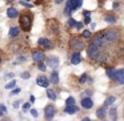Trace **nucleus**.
Returning a JSON list of instances; mask_svg holds the SVG:
<instances>
[{"mask_svg": "<svg viewBox=\"0 0 124 121\" xmlns=\"http://www.w3.org/2000/svg\"><path fill=\"white\" fill-rule=\"evenodd\" d=\"M36 84H38L39 86H41V88H47V86L49 85V80L47 78V76H39V77L36 78Z\"/></svg>", "mask_w": 124, "mask_h": 121, "instance_id": "11", "label": "nucleus"}, {"mask_svg": "<svg viewBox=\"0 0 124 121\" xmlns=\"http://www.w3.org/2000/svg\"><path fill=\"white\" fill-rule=\"evenodd\" d=\"M83 15H84V17L91 16V12H89V11H87V9H85V11H83Z\"/></svg>", "mask_w": 124, "mask_h": 121, "instance_id": "40", "label": "nucleus"}, {"mask_svg": "<svg viewBox=\"0 0 124 121\" xmlns=\"http://www.w3.org/2000/svg\"><path fill=\"white\" fill-rule=\"evenodd\" d=\"M19 104H20V101H15L14 102V108H17V107H19Z\"/></svg>", "mask_w": 124, "mask_h": 121, "instance_id": "45", "label": "nucleus"}, {"mask_svg": "<svg viewBox=\"0 0 124 121\" xmlns=\"http://www.w3.org/2000/svg\"><path fill=\"white\" fill-rule=\"evenodd\" d=\"M32 60L36 61V63L44 61V60H46V55H44V52H41V51H35V52H32Z\"/></svg>", "mask_w": 124, "mask_h": 121, "instance_id": "9", "label": "nucleus"}, {"mask_svg": "<svg viewBox=\"0 0 124 121\" xmlns=\"http://www.w3.org/2000/svg\"><path fill=\"white\" fill-rule=\"evenodd\" d=\"M57 64H59V59H57L56 56H49L48 57V65L52 68L57 67Z\"/></svg>", "mask_w": 124, "mask_h": 121, "instance_id": "18", "label": "nucleus"}, {"mask_svg": "<svg viewBox=\"0 0 124 121\" xmlns=\"http://www.w3.org/2000/svg\"><path fill=\"white\" fill-rule=\"evenodd\" d=\"M83 37L84 39H89V37H91V31H88V29L84 31V32H83Z\"/></svg>", "mask_w": 124, "mask_h": 121, "instance_id": "31", "label": "nucleus"}, {"mask_svg": "<svg viewBox=\"0 0 124 121\" xmlns=\"http://www.w3.org/2000/svg\"><path fill=\"white\" fill-rule=\"evenodd\" d=\"M47 97H48L49 100H56V93H55V91H52V89H47Z\"/></svg>", "mask_w": 124, "mask_h": 121, "instance_id": "22", "label": "nucleus"}, {"mask_svg": "<svg viewBox=\"0 0 124 121\" xmlns=\"http://www.w3.org/2000/svg\"><path fill=\"white\" fill-rule=\"evenodd\" d=\"M115 100H116V97H115V96H109V97H107V99H105V101H104V108H105V107H109V105H112L113 102H115Z\"/></svg>", "mask_w": 124, "mask_h": 121, "instance_id": "21", "label": "nucleus"}, {"mask_svg": "<svg viewBox=\"0 0 124 121\" xmlns=\"http://www.w3.org/2000/svg\"><path fill=\"white\" fill-rule=\"evenodd\" d=\"M38 68H39V69L41 71V72H44V71L47 69V65L44 64L43 61H40V63H38Z\"/></svg>", "mask_w": 124, "mask_h": 121, "instance_id": "26", "label": "nucleus"}, {"mask_svg": "<svg viewBox=\"0 0 124 121\" xmlns=\"http://www.w3.org/2000/svg\"><path fill=\"white\" fill-rule=\"evenodd\" d=\"M38 45L39 47H41V48H46V49H51L52 47V41L49 40V39H47V37H40L38 40Z\"/></svg>", "mask_w": 124, "mask_h": 121, "instance_id": "8", "label": "nucleus"}, {"mask_svg": "<svg viewBox=\"0 0 124 121\" xmlns=\"http://www.w3.org/2000/svg\"><path fill=\"white\" fill-rule=\"evenodd\" d=\"M113 80L124 84V68L123 69H119V71H115V77H113Z\"/></svg>", "mask_w": 124, "mask_h": 121, "instance_id": "12", "label": "nucleus"}, {"mask_svg": "<svg viewBox=\"0 0 124 121\" xmlns=\"http://www.w3.org/2000/svg\"><path fill=\"white\" fill-rule=\"evenodd\" d=\"M24 1H31V0H24Z\"/></svg>", "mask_w": 124, "mask_h": 121, "instance_id": "50", "label": "nucleus"}, {"mask_svg": "<svg viewBox=\"0 0 124 121\" xmlns=\"http://www.w3.org/2000/svg\"><path fill=\"white\" fill-rule=\"evenodd\" d=\"M70 47L73 51L80 52L81 49H84V43H83V40H80V39H78V37H72L70 41Z\"/></svg>", "mask_w": 124, "mask_h": 121, "instance_id": "5", "label": "nucleus"}, {"mask_svg": "<svg viewBox=\"0 0 124 121\" xmlns=\"http://www.w3.org/2000/svg\"><path fill=\"white\" fill-rule=\"evenodd\" d=\"M20 92V88H16V89H14V91L11 92V94H17Z\"/></svg>", "mask_w": 124, "mask_h": 121, "instance_id": "41", "label": "nucleus"}, {"mask_svg": "<svg viewBox=\"0 0 124 121\" xmlns=\"http://www.w3.org/2000/svg\"><path fill=\"white\" fill-rule=\"evenodd\" d=\"M87 80H88V76H87V75H81V77H80V83H85Z\"/></svg>", "mask_w": 124, "mask_h": 121, "instance_id": "33", "label": "nucleus"}, {"mask_svg": "<svg viewBox=\"0 0 124 121\" xmlns=\"http://www.w3.org/2000/svg\"><path fill=\"white\" fill-rule=\"evenodd\" d=\"M47 31L51 35H57L59 33V21L56 19H49L47 20Z\"/></svg>", "mask_w": 124, "mask_h": 121, "instance_id": "4", "label": "nucleus"}, {"mask_svg": "<svg viewBox=\"0 0 124 121\" xmlns=\"http://www.w3.org/2000/svg\"><path fill=\"white\" fill-rule=\"evenodd\" d=\"M56 3H57V4H60V3H63V0H56Z\"/></svg>", "mask_w": 124, "mask_h": 121, "instance_id": "47", "label": "nucleus"}, {"mask_svg": "<svg viewBox=\"0 0 124 121\" xmlns=\"http://www.w3.org/2000/svg\"><path fill=\"white\" fill-rule=\"evenodd\" d=\"M83 4V0H68L64 8V14L65 15H71L73 11H76L78 8H80Z\"/></svg>", "mask_w": 124, "mask_h": 121, "instance_id": "2", "label": "nucleus"}, {"mask_svg": "<svg viewBox=\"0 0 124 121\" xmlns=\"http://www.w3.org/2000/svg\"><path fill=\"white\" fill-rule=\"evenodd\" d=\"M87 53H88L89 59H96V57L100 55V48H97V47L89 44V47L87 48Z\"/></svg>", "mask_w": 124, "mask_h": 121, "instance_id": "6", "label": "nucleus"}, {"mask_svg": "<svg viewBox=\"0 0 124 121\" xmlns=\"http://www.w3.org/2000/svg\"><path fill=\"white\" fill-rule=\"evenodd\" d=\"M3 121H11V120H8V118H6V120H3Z\"/></svg>", "mask_w": 124, "mask_h": 121, "instance_id": "48", "label": "nucleus"}, {"mask_svg": "<svg viewBox=\"0 0 124 121\" xmlns=\"http://www.w3.org/2000/svg\"><path fill=\"white\" fill-rule=\"evenodd\" d=\"M49 83H52V84H57V83H59V73H57L56 71L52 72L51 78H49Z\"/></svg>", "mask_w": 124, "mask_h": 121, "instance_id": "19", "label": "nucleus"}, {"mask_svg": "<svg viewBox=\"0 0 124 121\" xmlns=\"http://www.w3.org/2000/svg\"><path fill=\"white\" fill-rule=\"evenodd\" d=\"M20 4H22V6H24V7H27V8H31V7H32V4L27 3V1H20Z\"/></svg>", "mask_w": 124, "mask_h": 121, "instance_id": "34", "label": "nucleus"}, {"mask_svg": "<svg viewBox=\"0 0 124 121\" xmlns=\"http://www.w3.org/2000/svg\"><path fill=\"white\" fill-rule=\"evenodd\" d=\"M107 76L109 78H113V77H115V71H113V69H108L107 71Z\"/></svg>", "mask_w": 124, "mask_h": 121, "instance_id": "29", "label": "nucleus"}, {"mask_svg": "<svg viewBox=\"0 0 124 121\" xmlns=\"http://www.w3.org/2000/svg\"><path fill=\"white\" fill-rule=\"evenodd\" d=\"M31 109V102H25V104H23V110L24 112H27V110Z\"/></svg>", "mask_w": 124, "mask_h": 121, "instance_id": "30", "label": "nucleus"}, {"mask_svg": "<svg viewBox=\"0 0 124 121\" xmlns=\"http://www.w3.org/2000/svg\"><path fill=\"white\" fill-rule=\"evenodd\" d=\"M96 116L99 118H104L105 117V108H99L96 110Z\"/></svg>", "mask_w": 124, "mask_h": 121, "instance_id": "23", "label": "nucleus"}, {"mask_svg": "<svg viewBox=\"0 0 124 121\" xmlns=\"http://www.w3.org/2000/svg\"><path fill=\"white\" fill-rule=\"evenodd\" d=\"M31 114H32V117H38L39 113H38V110H36V109H31Z\"/></svg>", "mask_w": 124, "mask_h": 121, "instance_id": "36", "label": "nucleus"}, {"mask_svg": "<svg viewBox=\"0 0 124 121\" xmlns=\"http://www.w3.org/2000/svg\"><path fill=\"white\" fill-rule=\"evenodd\" d=\"M78 110H79V108L73 104V105H67V108L64 109V112L68 113V114H73V113H76Z\"/></svg>", "mask_w": 124, "mask_h": 121, "instance_id": "17", "label": "nucleus"}, {"mask_svg": "<svg viewBox=\"0 0 124 121\" xmlns=\"http://www.w3.org/2000/svg\"><path fill=\"white\" fill-rule=\"evenodd\" d=\"M55 113H56V109H55L54 105H47V107L44 108V116H46V118L48 121H51L52 118H54Z\"/></svg>", "mask_w": 124, "mask_h": 121, "instance_id": "7", "label": "nucleus"}, {"mask_svg": "<svg viewBox=\"0 0 124 121\" xmlns=\"http://www.w3.org/2000/svg\"><path fill=\"white\" fill-rule=\"evenodd\" d=\"M100 35H101L103 39H104L105 43H113V41H116V40H117V37H119L117 32H116V31H112V29L104 31V32H101Z\"/></svg>", "mask_w": 124, "mask_h": 121, "instance_id": "3", "label": "nucleus"}, {"mask_svg": "<svg viewBox=\"0 0 124 121\" xmlns=\"http://www.w3.org/2000/svg\"><path fill=\"white\" fill-rule=\"evenodd\" d=\"M109 117L112 121H116V118H117V110H116V108H109Z\"/></svg>", "mask_w": 124, "mask_h": 121, "instance_id": "20", "label": "nucleus"}, {"mask_svg": "<svg viewBox=\"0 0 124 121\" xmlns=\"http://www.w3.org/2000/svg\"><path fill=\"white\" fill-rule=\"evenodd\" d=\"M19 33H20V28L19 27H11L9 28V32H8L9 37H17Z\"/></svg>", "mask_w": 124, "mask_h": 121, "instance_id": "16", "label": "nucleus"}, {"mask_svg": "<svg viewBox=\"0 0 124 121\" xmlns=\"http://www.w3.org/2000/svg\"><path fill=\"white\" fill-rule=\"evenodd\" d=\"M33 23V14L31 11H24L19 14V25L23 32H30Z\"/></svg>", "mask_w": 124, "mask_h": 121, "instance_id": "1", "label": "nucleus"}, {"mask_svg": "<svg viewBox=\"0 0 124 121\" xmlns=\"http://www.w3.org/2000/svg\"><path fill=\"white\" fill-rule=\"evenodd\" d=\"M81 121H91V120H89L88 117H84V118H83V120H81Z\"/></svg>", "mask_w": 124, "mask_h": 121, "instance_id": "46", "label": "nucleus"}, {"mask_svg": "<svg viewBox=\"0 0 124 121\" xmlns=\"http://www.w3.org/2000/svg\"><path fill=\"white\" fill-rule=\"evenodd\" d=\"M65 104L67 105H73L75 104V99H73V97H68V99L65 100Z\"/></svg>", "mask_w": 124, "mask_h": 121, "instance_id": "28", "label": "nucleus"}, {"mask_svg": "<svg viewBox=\"0 0 124 121\" xmlns=\"http://www.w3.org/2000/svg\"><path fill=\"white\" fill-rule=\"evenodd\" d=\"M75 28H78V29H81V28H83V23H79V21H76V25H75Z\"/></svg>", "mask_w": 124, "mask_h": 121, "instance_id": "38", "label": "nucleus"}, {"mask_svg": "<svg viewBox=\"0 0 124 121\" xmlns=\"http://www.w3.org/2000/svg\"><path fill=\"white\" fill-rule=\"evenodd\" d=\"M67 25H68V27H71V28L75 27V25H76V20H75V19H68Z\"/></svg>", "mask_w": 124, "mask_h": 121, "instance_id": "27", "label": "nucleus"}, {"mask_svg": "<svg viewBox=\"0 0 124 121\" xmlns=\"http://www.w3.org/2000/svg\"><path fill=\"white\" fill-rule=\"evenodd\" d=\"M15 86H16V80H12L11 83H8L6 85V89H14Z\"/></svg>", "mask_w": 124, "mask_h": 121, "instance_id": "25", "label": "nucleus"}, {"mask_svg": "<svg viewBox=\"0 0 124 121\" xmlns=\"http://www.w3.org/2000/svg\"><path fill=\"white\" fill-rule=\"evenodd\" d=\"M0 63H1V59H0Z\"/></svg>", "mask_w": 124, "mask_h": 121, "instance_id": "51", "label": "nucleus"}, {"mask_svg": "<svg viewBox=\"0 0 124 121\" xmlns=\"http://www.w3.org/2000/svg\"><path fill=\"white\" fill-rule=\"evenodd\" d=\"M92 105H93V102H92V100L89 99V97H84V99H81V107H83L84 109H91Z\"/></svg>", "mask_w": 124, "mask_h": 121, "instance_id": "14", "label": "nucleus"}, {"mask_svg": "<svg viewBox=\"0 0 124 121\" xmlns=\"http://www.w3.org/2000/svg\"><path fill=\"white\" fill-rule=\"evenodd\" d=\"M81 96H83V99H84V97H87V96H91V91H87V92H84V93L81 94Z\"/></svg>", "mask_w": 124, "mask_h": 121, "instance_id": "39", "label": "nucleus"}, {"mask_svg": "<svg viewBox=\"0 0 124 121\" xmlns=\"http://www.w3.org/2000/svg\"><path fill=\"white\" fill-rule=\"evenodd\" d=\"M30 102H31V104L35 102V96H33V94H31V96H30Z\"/></svg>", "mask_w": 124, "mask_h": 121, "instance_id": "43", "label": "nucleus"}, {"mask_svg": "<svg viewBox=\"0 0 124 121\" xmlns=\"http://www.w3.org/2000/svg\"><path fill=\"white\" fill-rule=\"evenodd\" d=\"M105 21L109 23V24H113V23H116V17L112 16V15H107L105 16Z\"/></svg>", "mask_w": 124, "mask_h": 121, "instance_id": "24", "label": "nucleus"}, {"mask_svg": "<svg viewBox=\"0 0 124 121\" xmlns=\"http://www.w3.org/2000/svg\"><path fill=\"white\" fill-rule=\"evenodd\" d=\"M30 77H31L30 72H23V73H22V78H24V80H28Z\"/></svg>", "mask_w": 124, "mask_h": 121, "instance_id": "32", "label": "nucleus"}, {"mask_svg": "<svg viewBox=\"0 0 124 121\" xmlns=\"http://www.w3.org/2000/svg\"><path fill=\"white\" fill-rule=\"evenodd\" d=\"M89 23H91V16L84 17V23H83V24H89Z\"/></svg>", "mask_w": 124, "mask_h": 121, "instance_id": "35", "label": "nucleus"}, {"mask_svg": "<svg viewBox=\"0 0 124 121\" xmlns=\"http://www.w3.org/2000/svg\"><path fill=\"white\" fill-rule=\"evenodd\" d=\"M0 110H1V113L4 114V113L7 112V107H6V105H0Z\"/></svg>", "mask_w": 124, "mask_h": 121, "instance_id": "37", "label": "nucleus"}, {"mask_svg": "<svg viewBox=\"0 0 124 121\" xmlns=\"http://www.w3.org/2000/svg\"><path fill=\"white\" fill-rule=\"evenodd\" d=\"M6 77H7V78H14V73H7Z\"/></svg>", "mask_w": 124, "mask_h": 121, "instance_id": "44", "label": "nucleus"}, {"mask_svg": "<svg viewBox=\"0 0 124 121\" xmlns=\"http://www.w3.org/2000/svg\"><path fill=\"white\" fill-rule=\"evenodd\" d=\"M17 61H25V56H19L17 57Z\"/></svg>", "mask_w": 124, "mask_h": 121, "instance_id": "42", "label": "nucleus"}, {"mask_svg": "<svg viewBox=\"0 0 124 121\" xmlns=\"http://www.w3.org/2000/svg\"><path fill=\"white\" fill-rule=\"evenodd\" d=\"M71 63H72L73 65H78V64H80V63H81V56H80L79 52H75V53L71 56Z\"/></svg>", "mask_w": 124, "mask_h": 121, "instance_id": "15", "label": "nucleus"}, {"mask_svg": "<svg viewBox=\"0 0 124 121\" xmlns=\"http://www.w3.org/2000/svg\"><path fill=\"white\" fill-rule=\"evenodd\" d=\"M91 44L95 45V47H97V48H101V47L105 44V41H104V39L101 37V35H97V36H95V37L92 39Z\"/></svg>", "mask_w": 124, "mask_h": 121, "instance_id": "10", "label": "nucleus"}, {"mask_svg": "<svg viewBox=\"0 0 124 121\" xmlns=\"http://www.w3.org/2000/svg\"><path fill=\"white\" fill-rule=\"evenodd\" d=\"M7 16H8L9 19H15V17L19 16V11H17L15 7H9V8L7 9Z\"/></svg>", "mask_w": 124, "mask_h": 121, "instance_id": "13", "label": "nucleus"}, {"mask_svg": "<svg viewBox=\"0 0 124 121\" xmlns=\"http://www.w3.org/2000/svg\"><path fill=\"white\" fill-rule=\"evenodd\" d=\"M0 116H3V113H1V110H0Z\"/></svg>", "mask_w": 124, "mask_h": 121, "instance_id": "49", "label": "nucleus"}, {"mask_svg": "<svg viewBox=\"0 0 124 121\" xmlns=\"http://www.w3.org/2000/svg\"><path fill=\"white\" fill-rule=\"evenodd\" d=\"M0 52H1V51H0Z\"/></svg>", "mask_w": 124, "mask_h": 121, "instance_id": "52", "label": "nucleus"}]
</instances>
